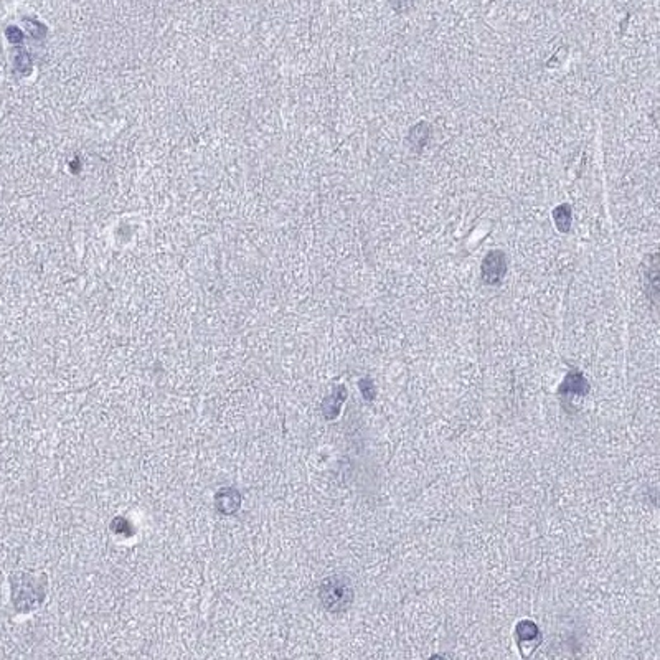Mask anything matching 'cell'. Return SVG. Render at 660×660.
<instances>
[{
    "mask_svg": "<svg viewBox=\"0 0 660 660\" xmlns=\"http://www.w3.org/2000/svg\"><path fill=\"white\" fill-rule=\"evenodd\" d=\"M555 225L561 233H568L571 227V210L568 205H559L557 210L553 212Z\"/></svg>",
    "mask_w": 660,
    "mask_h": 660,
    "instance_id": "5b68a950",
    "label": "cell"
},
{
    "mask_svg": "<svg viewBox=\"0 0 660 660\" xmlns=\"http://www.w3.org/2000/svg\"><path fill=\"white\" fill-rule=\"evenodd\" d=\"M358 385H360V391H362L363 398H365L367 401H373L375 395H377V390H375L373 382H371L370 378H363V380H360V383H358Z\"/></svg>",
    "mask_w": 660,
    "mask_h": 660,
    "instance_id": "8992f818",
    "label": "cell"
},
{
    "mask_svg": "<svg viewBox=\"0 0 660 660\" xmlns=\"http://www.w3.org/2000/svg\"><path fill=\"white\" fill-rule=\"evenodd\" d=\"M588 393H590V383L578 370H571L558 390L559 396H586Z\"/></svg>",
    "mask_w": 660,
    "mask_h": 660,
    "instance_id": "277c9868",
    "label": "cell"
},
{
    "mask_svg": "<svg viewBox=\"0 0 660 660\" xmlns=\"http://www.w3.org/2000/svg\"><path fill=\"white\" fill-rule=\"evenodd\" d=\"M505 271H507V261L502 251H491L482 262V279L484 282L499 284L504 279Z\"/></svg>",
    "mask_w": 660,
    "mask_h": 660,
    "instance_id": "7a4b0ae2",
    "label": "cell"
},
{
    "mask_svg": "<svg viewBox=\"0 0 660 660\" xmlns=\"http://www.w3.org/2000/svg\"><path fill=\"white\" fill-rule=\"evenodd\" d=\"M515 639L520 652L524 654L525 649H530L528 652L532 655L533 650L540 646L542 632L533 621H520L515 628Z\"/></svg>",
    "mask_w": 660,
    "mask_h": 660,
    "instance_id": "3957f363",
    "label": "cell"
},
{
    "mask_svg": "<svg viewBox=\"0 0 660 660\" xmlns=\"http://www.w3.org/2000/svg\"><path fill=\"white\" fill-rule=\"evenodd\" d=\"M322 599L329 611H345L353 601L352 584L347 578H330L322 586Z\"/></svg>",
    "mask_w": 660,
    "mask_h": 660,
    "instance_id": "6da1fadb",
    "label": "cell"
}]
</instances>
